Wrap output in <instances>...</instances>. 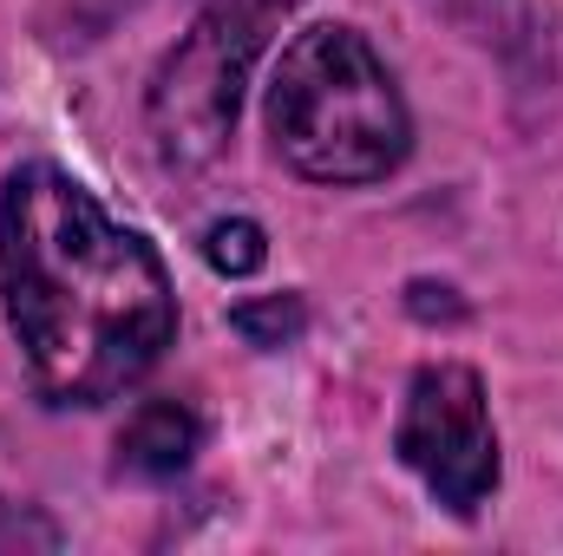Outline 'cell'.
I'll list each match as a JSON object with an SVG mask.
<instances>
[{
    "instance_id": "52a82bcc",
    "label": "cell",
    "mask_w": 563,
    "mask_h": 556,
    "mask_svg": "<svg viewBox=\"0 0 563 556\" xmlns=\"http://www.w3.org/2000/svg\"><path fill=\"white\" fill-rule=\"evenodd\" d=\"M203 256H210V269L217 276H256L263 263H269V236H263V223H250V216H230V223H217L210 236H203Z\"/></svg>"
},
{
    "instance_id": "9c48e42d",
    "label": "cell",
    "mask_w": 563,
    "mask_h": 556,
    "mask_svg": "<svg viewBox=\"0 0 563 556\" xmlns=\"http://www.w3.org/2000/svg\"><path fill=\"white\" fill-rule=\"evenodd\" d=\"M295 0H197V13H223V20H243V26H276Z\"/></svg>"
},
{
    "instance_id": "277c9868",
    "label": "cell",
    "mask_w": 563,
    "mask_h": 556,
    "mask_svg": "<svg viewBox=\"0 0 563 556\" xmlns=\"http://www.w3.org/2000/svg\"><path fill=\"white\" fill-rule=\"evenodd\" d=\"M394 452L432 491V504H445L452 518H478L498 491V432L485 407V380L459 360L420 367L394 425Z\"/></svg>"
},
{
    "instance_id": "8992f818",
    "label": "cell",
    "mask_w": 563,
    "mask_h": 556,
    "mask_svg": "<svg viewBox=\"0 0 563 556\" xmlns=\"http://www.w3.org/2000/svg\"><path fill=\"white\" fill-rule=\"evenodd\" d=\"M230 327L250 341V347H295L301 341V327H308V308H301V294H269V301H243L236 314H230Z\"/></svg>"
},
{
    "instance_id": "5b68a950",
    "label": "cell",
    "mask_w": 563,
    "mask_h": 556,
    "mask_svg": "<svg viewBox=\"0 0 563 556\" xmlns=\"http://www.w3.org/2000/svg\"><path fill=\"white\" fill-rule=\"evenodd\" d=\"M203 445V419L184 400H144L119 432V471L132 478H177Z\"/></svg>"
},
{
    "instance_id": "3957f363",
    "label": "cell",
    "mask_w": 563,
    "mask_h": 556,
    "mask_svg": "<svg viewBox=\"0 0 563 556\" xmlns=\"http://www.w3.org/2000/svg\"><path fill=\"white\" fill-rule=\"evenodd\" d=\"M263 46H269L263 26L197 13V26L164 53V66L151 73V92H144V125L170 170H203L230 144L250 66Z\"/></svg>"
},
{
    "instance_id": "ba28073f",
    "label": "cell",
    "mask_w": 563,
    "mask_h": 556,
    "mask_svg": "<svg viewBox=\"0 0 563 556\" xmlns=\"http://www.w3.org/2000/svg\"><path fill=\"white\" fill-rule=\"evenodd\" d=\"M20 544L53 551V544H59V531H53V524H40V518H26L20 504H0V551H20Z\"/></svg>"
},
{
    "instance_id": "7a4b0ae2",
    "label": "cell",
    "mask_w": 563,
    "mask_h": 556,
    "mask_svg": "<svg viewBox=\"0 0 563 556\" xmlns=\"http://www.w3.org/2000/svg\"><path fill=\"white\" fill-rule=\"evenodd\" d=\"M269 138L308 184H380L400 170L413 125L387 59L354 26H308L269 79Z\"/></svg>"
},
{
    "instance_id": "6da1fadb",
    "label": "cell",
    "mask_w": 563,
    "mask_h": 556,
    "mask_svg": "<svg viewBox=\"0 0 563 556\" xmlns=\"http://www.w3.org/2000/svg\"><path fill=\"white\" fill-rule=\"evenodd\" d=\"M0 301L46 407L119 400L177 334L157 249L59 164H20L0 184Z\"/></svg>"
}]
</instances>
